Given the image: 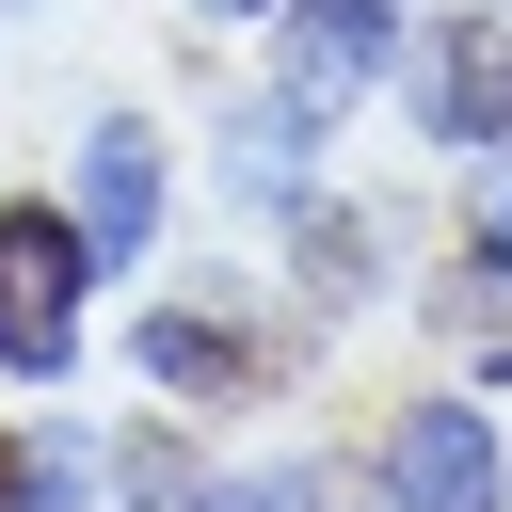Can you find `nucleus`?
Returning <instances> with one entry per match:
<instances>
[{
    "mask_svg": "<svg viewBox=\"0 0 512 512\" xmlns=\"http://www.w3.org/2000/svg\"><path fill=\"white\" fill-rule=\"evenodd\" d=\"M320 128H336V112H304V96L272 80V96H240V128H224V176H240L256 208H304V144H320Z\"/></svg>",
    "mask_w": 512,
    "mask_h": 512,
    "instance_id": "obj_7",
    "label": "nucleus"
},
{
    "mask_svg": "<svg viewBox=\"0 0 512 512\" xmlns=\"http://www.w3.org/2000/svg\"><path fill=\"white\" fill-rule=\"evenodd\" d=\"M128 368L176 384V400H240V384H256V352H240L224 320H192V304H144V320H128Z\"/></svg>",
    "mask_w": 512,
    "mask_h": 512,
    "instance_id": "obj_6",
    "label": "nucleus"
},
{
    "mask_svg": "<svg viewBox=\"0 0 512 512\" xmlns=\"http://www.w3.org/2000/svg\"><path fill=\"white\" fill-rule=\"evenodd\" d=\"M464 256L512 272V160H480V192H464Z\"/></svg>",
    "mask_w": 512,
    "mask_h": 512,
    "instance_id": "obj_10",
    "label": "nucleus"
},
{
    "mask_svg": "<svg viewBox=\"0 0 512 512\" xmlns=\"http://www.w3.org/2000/svg\"><path fill=\"white\" fill-rule=\"evenodd\" d=\"M288 240H304V304H368V224H352V208H320V192H304V208H288Z\"/></svg>",
    "mask_w": 512,
    "mask_h": 512,
    "instance_id": "obj_8",
    "label": "nucleus"
},
{
    "mask_svg": "<svg viewBox=\"0 0 512 512\" xmlns=\"http://www.w3.org/2000/svg\"><path fill=\"white\" fill-rule=\"evenodd\" d=\"M80 240H96V272H144V240H160V128L144 112H112L80 144Z\"/></svg>",
    "mask_w": 512,
    "mask_h": 512,
    "instance_id": "obj_5",
    "label": "nucleus"
},
{
    "mask_svg": "<svg viewBox=\"0 0 512 512\" xmlns=\"http://www.w3.org/2000/svg\"><path fill=\"white\" fill-rule=\"evenodd\" d=\"M384 64H400V0H288V16H272V80H288L304 112H352Z\"/></svg>",
    "mask_w": 512,
    "mask_h": 512,
    "instance_id": "obj_4",
    "label": "nucleus"
},
{
    "mask_svg": "<svg viewBox=\"0 0 512 512\" xmlns=\"http://www.w3.org/2000/svg\"><path fill=\"white\" fill-rule=\"evenodd\" d=\"M384 512H512V432L480 400H400L384 416Z\"/></svg>",
    "mask_w": 512,
    "mask_h": 512,
    "instance_id": "obj_3",
    "label": "nucleus"
},
{
    "mask_svg": "<svg viewBox=\"0 0 512 512\" xmlns=\"http://www.w3.org/2000/svg\"><path fill=\"white\" fill-rule=\"evenodd\" d=\"M96 496V448L80 432H32V512H80Z\"/></svg>",
    "mask_w": 512,
    "mask_h": 512,
    "instance_id": "obj_9",
    "label": "nucleus"
},
{
    "mask_svg": "<svg viewBox=\"0 0 512 512\" xmlns=\"http://www.w3.org/2000/svg\"><path fill=\"white\" fill-rule=\"evenodd\" d=\"M192 16H224V32H272V16H288V0H192Z\"/></svg>",
    "mask_w": 512,
    "mask_h": 512,
    "instance_id": "obj_11",
    "label": "nucleus"
},
{
    "mask_svg": "<svg viewBox=\"0 0 512 512\" xmlns=\"http://www.w3.org/2000/svg\"><path fill=\"white\" fill-rule=\"evenodd\" d=\"M400 96L448 160H496L512 144V16H416L400 32Z\"/></svg>",
    "mask_w": 512,
    "mask_h": 512,
    "instance_id": "obj_2",
    "label": "nucleus"
},
{
    "mask_svg": "<svg viewBox=\"0 0 512 512\" xmlns=\"http://www.w3.org/2000/svg\"><path fill=\"white\" fill-rule=\"evenodd\" d=\"M80 288H96L80 208H0V368L16 384H64L80 368Z\"/></svg>",
    "mask_w": 512,
    "mask_h": 512,
    "instance_id": "obj_1",
    "label": "nucleus"
},
{
    "mask_svg": "<svg viewBox=\"0 0 512 512\" xmlns=\"http://www.w3.org/2000/svg\"><path fill=\"white\" fill-rule=\"evenodd\" d=\"M496 384H512V320H496Z\"/></svg>",
    "mask_w": 512,
    "mask_h": 512,
    "instance_id": "obj_12",
    "label": "nucleus"
}]
</instances>
